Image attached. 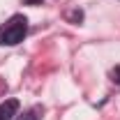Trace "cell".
<instances>
[{
	"label": "cell",
	"mask_w": 120,
	"mask_h": 120,
	"mask_svg": "<svg viewBox=\"0 0 120 120\" xmlns=\"http://www.w3.org/2000/svg\"><path fill=\"white\" fill-rule=\"evenodd\" d=\"M42 0H26V5H39Z\"/></svg>",
	"instance_id": "cell-5"
},
{
	"label": "cell",
	"mask_w": 120,
	"mask_h": 120,
	"mask_svg": "<svg viewBox=\"0 0 120 120\" xmlns=\"http://www.w3.org/2000/svg\"><path fill=\"white\" fill-rule=\"evenodd\" d=\"M19 111V102L16 99H5L0 104V120H12Z\"/></svg>",
	"instance_id": "cell-2"
},
{
	"label": "cell",
	"mask_w": 120,
	"mask_h": 120,
	"mask_svg": "<svg viewBox=\"0 0 120 120\" xmlns=\"http://www.w3.org/2000/svg\"><path fill=\"white\" fill-rule=\"evenodd\" d=\"M42 113H44L42 106H32V109H28L23 116H19V120H39V118H42Z\"/></svg>",
	"instance_id": "cell-3"
},
{
	"label": "cell",
	"mask_w": 120,
	"mask_h": 120,
	"mask_svg": "<svg viewBox=\"0 0 120 120\" xmlns=\"http://www.w3.org/2000/svg\"><path fill=\"white\" fill-rule=\"evenodd\" d=\"M111 76H113V81H116V83H120V65L113 69V74H111Z\"/></svg>",
	"instance_id": "cell-4"
},
{
	"label": "cell",
	"mask_w": 120,
	"mask_h": 120,
	"mask_svg": "<svg viewBox=\"0 0 120 120\" xmlns=\"http://www.w3.org/2000/svg\"><path fill=\"white\" fill-rule=\"evenodd\" d=\"M26 32H28V19L23 14H14L0 28V44L2 46H14L19 42H23Z\"/></svg>",
	"instance_id": "cell-1"
}]
</instances>
